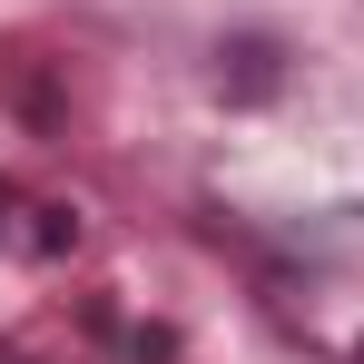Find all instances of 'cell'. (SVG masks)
I'll use <instances>...</instances> for the list:
<instances>
[{
  "instance_id": "6da1fadb",
  "label": "cell",
  "mask_w": 364,
  "mask_h": 364,
  "mask_svg": "<svg viewBox=\"0 0 364 364\" xmlns=\"http://www.w3.org/2000/svg\"><path fill=\"white\" fill-rule=\"evenodd\" d=\"M355 364H364V345H355Z\"/></svg>"
}]
</instances>
